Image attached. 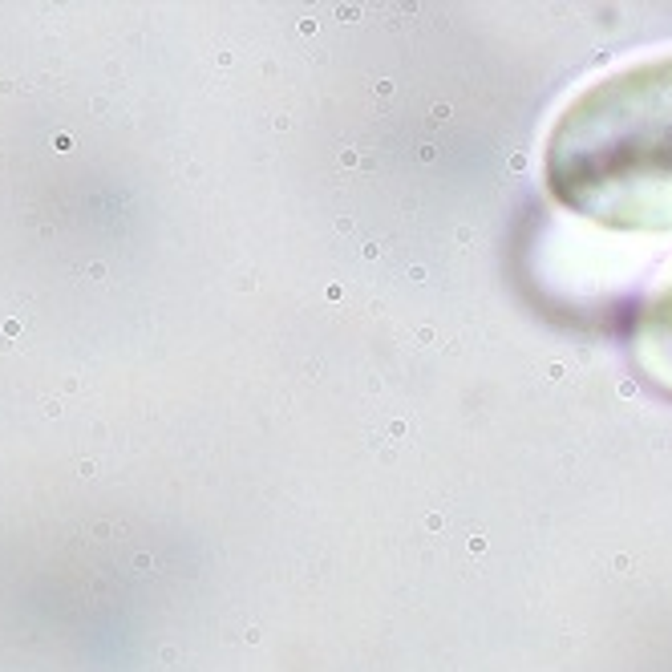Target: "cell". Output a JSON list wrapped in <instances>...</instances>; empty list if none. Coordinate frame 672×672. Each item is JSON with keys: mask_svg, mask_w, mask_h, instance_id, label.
Masks as SVG:
<instances>
[{"mask_svg": "<svg viewBox=\"0 0 672 672\" xmlns=\"http://www.w3.org/2000/svg\"><path fill=\"white\" fill-rule=\"evenodd\" d=\"M632 348H636L640 373L664 393V397H672V283L660 287V292L644 304V312H640V320H636Z\"/></svg>", "mask_w": 672, "mask_h": 672, "instance_id": "2", "label": "cell"}, {"mask_svg": "<svg viewBox=\"0 0 672 672\" xmlns=\"http://www.w3.org/2000/svg\"><path fill=\"white\" fill-rule=\"evenodd\" d=\"M551 199L612 231H672V53L608 73L551 126Z\"/></svg>", "mask_w": 672, "mask_h": 672, "instance_id": "1", "label": "cell"}]
</instances>
